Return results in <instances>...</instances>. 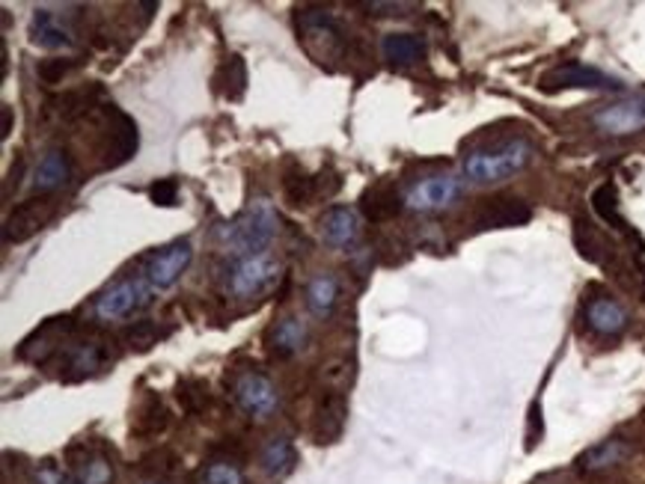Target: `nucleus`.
<instances>
[{"instance_id":"14","label":"nucleus","mask_w":645,"mask_h":484,"mask_svg":"<svg viewBox=\"0 0 645 484\" xmlns=\"http://www.w3.org/2000/svg\"><path fill=\"white\" fill-rule=\"evenodd\" d=\"M114 123L108 128V149H105V166H123L131 155L137 152V125L134 119L125 116L123 110H110Z\"/></svg>"},{"instance_id":"25","label":"nucleus","mask_w":645,"mask_h":484,"mask_svg":"<svg viewBox=\"0 0 645 484\" xmlns=\"http://www.w3.org/2000/svg\"><path fill=\"white\" fill-rule=\"evenodd\" d=\"M336 301H340V283H336L333 274H319L310 279V285H306V306H310L313 315L327 318L333 312Z\"/></svg>"},{"instance_id":"2","label":"nucleus","mask_w":645,"mask_h":484,"mask_svg":"<svg viewBox=\"0 0 645 484\" xmlns=\"http://www.w3.org/2000/svg\"><path fill=\"white\" fill-rule=\"evenodd\" d=\"M529 161H532V143L523 137H515L500 146L479 149V152L467 155L464 175L476 184H497L518 175L520 170H527Z\"/></svg>"},{"instance_id":"16","label":"nucleus","mask_w":645,"mask_h":484,"mask_svg":"<svg viewBox=\"0 0 645 484\" xmlns=\"http://www.w3.org/2000/svg\"><path fill=\"white\" fill-rule=\"evenodd\" d=\"M69 179H72V157H69V152H63V149L45 152L33 170V188L39 193L60 191Z\"/></svg>"},{"instance_id":"30","label":"nucleus","mask_w":645,"mask_h":484,"mask_svg":"<svg viewBox=\"0 0 645 484\" xmlns=\"http://www.w3.org/2000/svg\"><path fill=\"white\" fill-rule=\"evenodd\" d=\"M283 193H286L288 206H306L313 197H319V184H315V175L288 173L283 179Z\"/></svg>"},{"instance_id":"22","label":"nucleus","mask_w":645,"mask_h":484,"mask_svg":"<svg viewBox=\"0 0 645 484\" xmlns=\"http://www.w3.org/2000/svg\"><path fill=\"white\" fill-rule=\"evenodd\" d=\"M304 342H306V324L301 318H295V315L280 318L268 333V348L274 351L277 357H292V353L304 348Z\"/></svg>"},{"instance_id":"5","label":"nucleus","mask_w":645,"mask_h":484,"mask_svg":"<svg viewBox=\"0 0 645 484\" xmlns=\"http://www.w3.org/2000/svg\"><path fill=\"white\" fill-rule=\"evenodd\" d=\"M280 279V262L271 259L268 253L256 256H238L227 271V292L232 297H256L262 292H268Z\"/></svg>"},{"instance_id":"36","label":"nucleus","mask_w":645,"mask_h":484,"mask_svg":"<svg viewBox=\"0 0 645 484\" xmlns=\"http://www.w3.org/2000/svg\"><path fill=\"white\" fill-rule=\"evenodd\" d=\"M72 69V63L69 60H60V57H51V60H42L39 63V69H36V74H39V81L42 83H48V87H54V83H60L65 78V72Z\"/></svg>"},{"instance_id":"32","label":"nucleus","mask_w":645,"mask_h":484,"mask_svg":"<svg viewBox=\"0 0 645 484\" xmlns=\"http://www.w3.org/2000/svg\"><path fill=\"white\" fill-rule=\"evenodd\" d=\"M176 395H179L182 407L188 413H200L205 404H209V393H205V384L202 380H194V378H185L179 380V386H176Z\"/></svg>"},{"instance_id":"9","label":"nucleus","mask_w":645,"mask_h":484,"mask_svg":"<svg viewBox=\"0 0 645 484\" xmlns=\"http://www.w3.org/2000/svg\"><path fill=\"white\" fill-rule=\"evenodd\" d=\"M545 89H622V81L586 63H565L541 74Z\"/></svg>"},{"instance_id":"3","label":"nucleus","mask_w":645,"mask_h":484,"mask_svg":"<svg viewBox=\"0 0 645 484\" xmlns=\"http://www.w3.org/2000/svg\"><path fill=\"white\" fill-rule=\"evenodd\" d=\"M152 297H155V288L146 279V274L140 271L137 276H125L110 285L108 292H101L96 297V303H92V312H96L99 321H123L128 315H134L143 310V306L152 303Z\"/></svg>"},{"instance_id":"34","label":"nucleus","mask_w":645,"mask_h":484,"mask_svg":"<svg viewBox=\"0 0 645 484\" xmlns=\"http://www.w3.org/2000/svg\"><path fill=\"white\" fill-rule=\"evenodd\" d=\"M170 413H167V407L161 404V398H149V402L143 404V411H140V431H146V434H158V431H164L167 428V422H170V419H167Z\"/></svg>"},{"instance_id":"23","label":"nucleus","mask_w":645,"mask_h":484,"mask_svg":"<svg viewBox=\"0 0 645 484\" xmlns=\"http://www.w3.org/2000/svg\"><path fill=\"white\" fill-rule=\"evenodd\" d=\"M30 39L33 45H39V48H65V45H72V36L69 30L57 21V15L51 13V9H36L33 21H30Z\"/></svg>"},{"instance_id":"29","label":"nucleus","mask_w":645,"mask_h":484,"mask_svg":"<svg viewBox=\"0 0 645 484\" xmlns=\"http://www.w3.org/2000/svg\"><path fill=\"white\" fill-rule=\"evenodd\" d=\"M401 202L396 193H390V191H372L366 193V202H363V211H366V217L372 223H381V220H390V217H396V214L401 211Z\"/></svg>"},{"instance_id":"26","label":"nucleus","mask_w":645,"mask_h":484,"mask_svg":"<svg viewBox=\"0 0 645 484\" xmlns=\"http://www.w3.org/2000/svg\"><path fill=\"white\" fill-rule=\"evenodd\" d=\"M592 208L595 214L601 217L604 223H610L613 229H619L622 235H628L633 238V232L628 226V220L622 217V211H619V197H615V188L613 184H601L595 193H592Z\"/></svg>"},{"instance_id":"6","label":"nucleus","mask_w":645,"mask_h":484,"mask_svg":"<svg viewBox=\"0 0 645 484\" xmlns=\"http://www.w3.org/2000/svg\"><path fill=\"white\" fill-rule=\"evenodd\" d=\"M464 191V179L461 175H452V173H441V175H428V179H419L414 182L410 188L405 191V208L410 211H419V214H434V211H443L450 208L452 202L461 197Z\"/></svg>"},{"instance_id":"24","label":"nucleus","mask_w":645,"mask_h":484,"mask_svg":"<svg viewBox=\"0 0 645 484\" xmlns=\"http://www.w3.org/2000/svg\"><path fill=\"white\" fill-rule=\"evenodd\" d=\"M259 463L271 479L288 476L297 463V452H295L292 440H286V437H274L271 443H265V449H262V454H259Z\"/></svg>"},{"instance_id":"12","label":"nucleus","mask_w":645,"mask_h":484,"mask_svg":"<svg viewBox=\"0 0 645 484\" xmlns=\"http://www.w3.org/2000/svg\"><path fill=\"white\" fill-rule=\"evenodd\" d=\"M51 200H27L22 206H15L4 223V241L6 244H22V241L33 238L51 220Z\"/></svg>"},{"instance_id":"15","label":"nucleus","mask_w":645,"mask_h":484,"mask_svg":"<svg viewBox=\"0 0 645 484\" xmlns=\"http://www.w3.org/2000/svg\"><path fill=\"white\" fill-rule=\"evenodd\" d=\"M322 235L331 247H351L360 238V217L348 206H331L322 214Z\"/></svg>"},{"instance_id":"27","label":"nucleus","mask_w":645,"mask_h":484,"mask_svg":"<svg viewBox=\"0 0 645 484\" xmlns=\"http://www.w3.org/2000/svg\"><path fill=\"white\" fill-rule=\"evenodd\" d=\"M624 452H628V446H624L622 440H604V443L592 446V449L580 458V463L586 470H604V467L619 463L624 458Z\"/></svg>"},{"instance_id":"28","label":"nucleus","mask_w":645,"mask_h":484,"mask_svg":"<svg viewBox=\"0 0 645 484\" xmlns=\"http://www.w3.org/2000/svg\"><path fill=\"white\" fill-rule=\"evenodd\" d=\"M223 92H227L229 101H241L247 92V66L245 57H238V54H232L223 63Z\"/></svg>"},{"instance_id":"13","label":"nucleus","mask_w":645,"mask_h":484,"mask_svg":"<svg viewBox=\"0 0 645 484\" xmlns=\"http://www.w3.org/2000/svg\"><path fill=\"white\" fill-rule=\"evenodd\" d=\"M72 333V318H51L45 321L33 336H27L18 348V360H30V362H42L48 360L54 351H57L65 336Z\"/></svg>"},{"instance_id":"19","label":"nucleus","mask_w":645,"mask_h":484,"mask_svg":"<svg viewBox=\"0 0 645 484\" xmlns=\"http://www.w3.org/2000/svg\"><path fill=\"white\" fill-rule=\"evenodd\" d=\"M532 217L529 206L523 200H494L491 206H485L479 214L482 229H509V226H523Z\"/></svg>"},{"instance_id":"11","label":"nucleus","mask_w":645,"mask_h":484,"mask_svg":"<svg viewBox=\"0 0 645 484\" xmlns=\"http://www.w3.org/2000/svg\"><path fill=\"white\" fill-rule=\"evenodd\" d=\"M595 125L604 134L624 137V134H640L645 132V96L624 98L615 105H606L595 114Z\"/></svg>"},{"instance_id":"7","label":"nucleus","mask_w":645,"mask_h":484,"mask_svg":"<svg viewBox=\"0 0 645 484\" xmlns=\"http://www.w3.org/2000/svg\"><path fill=\"white\" fill-rule=\"evenodd\" d=\"M232 395H236L238 407L254 419H268L280 407V393L274 380L262 371H245L232 380Z\"/></svg>"},{"instance_id":"33","label":"nucleus","mask_w":645,"mask_h":484,"mask_svg":"<svg viewBox=\"0 0 645 484\" xmlns=\"http://www.w3.org/2000/svg\"><path fill=\"white\" fill-rule=\"evenodd\" d=\"M200 484H245V472L232 461H214L202 470Z\"/></svg>"},{"instance_id":"10","label":"nucleus","mask_w":645,"mask_h":484,"mask_svg":"<svg viewBox=\"0 0 645 484\" xmlns=\"http://www.w3.org/2000/svg\"><path fill=\"white\" fill-rule=\"evenodd\" d=\"M114 479V467H110L108 458L101 454H92V458L72 463V470H57L54 463H42L33 472L36 484H110Z\"/></svg>"},{"instance_id":"8","label":"nucleus","mask_w":645,"mask_h":484,"mask_svg":"<svg viewBox=\"0 0 645 484\" xmlns=\"http://www.w3.org/2000/svg\"><path fill=\"white\" fill-rule=\"evenodd\" d=\"M191 259H194L191 241H173V244L155 250V253L146 259L143 274H146L149 283H152L155 292H164V288L179 283L182 274L188 271Z\"/></svg>"},{"instance_id":"17","label":"nucleus","mask_w":645,"mask_h":484,"mask_svg":"<svg viewBox=\"0 0 645 484\" xmlns=\"http://www.w3.org/2000/svg\"><path fill=\"white\" fill-rule=\"evenodd\" d=\"M586 321L589 327L595 333H601V336H619L628 327V312H624V306L619 301H613V297H595V301H589L586 306Z\"/></svg>"},{"instance_id":"38","label":"nucleus","mask_w":645,"mask_h":484,"mask_svg":"<svg viewBox=\"0 0 645 484\" xmlns=\"http://www.w3.org/2000/svg\"><path fill=\"white\" fill-rule=\"evenodd\" d=\"M152 484H161V481H152Z\"/></svg>"},{"instance_id":"37","label":"nucleus","mask_w":645,"mask_h":484,"mask_svg":"<svg viewBox=\"0 0 645 484\" xmlns=\"http://www.w3.org/2000/svg\"><path fill=\"white\" fill-rule=\"evenodd\" d=\"M9 132H13V110L4 107V140L9 137Z\"/></svg>"},{"instance_id":"18","label":"nucleus","mask_w":645,"mask_h":484,"mask_svg":"<svg viewBox=\"0 0 645 484\" xmlns=\"http://www.w3.org/2000/svg\"><path fill=\"white\" fill-rule=\"evenodd\" d=\"M110 360V353L105 348V342H78V345L69 348V357H65V378L69 380H78V378H87L92 371H99L105 362Z\"/></svg>"},{"instance_id":"35","label":"nucleus","mask_w":645,"mask_h":484,"mask_svg":"<svg viewBox=\"0 0 645 484\" xmlns=\"http://www.w3.org/2000/svg\"><path fill=\"white\" fill-rule=\"evenodd\" d=\"M149 197H152L155 206L170 208V206H176V200H179V182L176 179H158L152 188H149Z\"/></svg>"},{"instance_id":"1","label":"nucleus","mask_w":645,"mask_h":484,"mask_svg":"<svg viewBox=\"0 0 645 484\" xmlns=\"http://www.w3.org/2000/svg\"><path fill=\"white\" fill-rule=\"evenodd\" d=\"M277 235V211L268 200H254L250 206L232 217L227 226H220V241L236 256H256L262 253Z\"/></svg>"},{"instance_id":"31","label":"nucleus","mask_w":645,"mask_h":484,"mask_svg":"<svg viewBox=\"0 0 645 484\" xmlns=\"http://www.w3.org/2000/svg\"><path fill=\"white\" fill-rule=\"evenodd\" d=\"M161 339H164V330L158 327L155 321H134L125 330V342L134 351H149L152 345H158Z\"/></svg>"},{"instance_id":"20","label":"nucleus","mask_w":645,"mask_h":484,"mask_svg":"<svg viewBox=\"0 0 645 484\" xmlns=\"http://www.w3.org/2000/svg\"><path fill=\"white\" fill-rule=\"evenodd\" d=\"M345 419H348V404L340 393L324 395V402L319 404V419H315V437L319 443H333L340 440Z\"/></svg>"},{"instance_id":"4","label":"nucleus","mask_w":645,"mask_h":484,"mask_svg":"<svg viewBox=\"0 0 645 484\" xmlns=\"http://www.w3.org/2000/svg\"><path fill=\"white\" fill-rule=\"evenodd\" d=\"M297 33H301L306 51H310L319 63L331 60V57H340V54L345 51L342 27L336 24V18L322 6L297 9Z\"/></svg>"},{"instance_id":"21","label":"nucleus","mask_w":645,"mask_h":484,"mask_svg":"<svg viewBox=\"0 0 645 484\" xmlns=\"http://www.w3.org/2000/svg\"><path fill=\"white\" fill-rule=\"evenodd\" d=\"M381 54L392 66H414L426 57V42L414 33H387L381 42Z\"/></svg>"}]
</instances>
